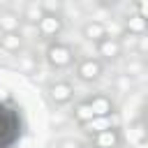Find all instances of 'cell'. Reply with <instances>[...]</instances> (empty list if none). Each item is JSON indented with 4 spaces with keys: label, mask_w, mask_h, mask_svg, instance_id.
<instances>
[{
    "label": "cell",
    "mask_w": 148,
    "mask_h": 148,
    "mask_svg": "<svg viewBox=\"0 0 148 148\" xmlns=\"http://www.w3.org/2000/svg\"><path fill=\"white\" fill-rule=\"evenodd\" d=\"M116 123H118L116 116H99V118H92L90 123H86V130L99 134V132H109V130H113Z\"/></svg>",
    "instance_id": "6da1fadb"
},
{
    "label": "cell",
    "mask_w": 148,
    "mask_h": 148,
    "mask_svg": "<svg viewBox=\"0 0 148 148\" xmlns=\"http://www.w3.org/2000/svg\"><path fill=\"white\" fill-rule=\"evenodd\" d=\"M69 58H72V53H69V49H65V46H51L49 49V60L53 62V65H67L69 62Z\"/></svg>",
    "instance_id": "7a4b0ae2"
},
{
    "label": "cell",
    "mask_w": 148,
    "mask_h": 148,
    "mask_svg": "<svg viewBox=\"0 0 148 148\" xmlns=\"http://www.w3.org/2000/svg\"><path fill=\"white\" fill-rule=\"evenodd\" d=\"M39 28H42V32L44 35H56L58 30H60V18H56V16H42V21H39Z\"/></svg>",
    "instance_id": "3957f363"
},
{
    "label": "cell",
    "mask_w": 148,
    "mask_h": 148,
    "mask_svg": "<svg viewBox=\"0 0 148 148\" xmlns=\"http://www.w3.org/2000/svg\"><path fill=\"white\" fill-rule=\"evenodd\" d=\"M79 74H81L83 79H88V81H90V79H97V76H99V65H97L95 60H86V62L79 67Z\"/></svg>",
    "instance_id": "277c9868"
},
{
    "label": "cell",
    "mask_w": 148,
    "mask_h": 148,
    "mask_svg": "<svg viewBox=\"0 0 148 148\" xmlns=\"http://www.w3.org/2000/svg\"><path fill=\"white\" fill-rule=\"evenodd\" d=\"M69 95H72V88H69L67 83H56V86L51 88V97H53L56 102H65V99H69Z\"/></svg>",
    "instance_id": "5b68a950"
},
{
    "label": "cell",
    "mask_w": 148,
    "mask_h": 148,
    "mask_svg": "<svg viewBox=\"0 0 148 148\" xmlns=\"http://www.w3.org/2000/svg\"><path fill=\"white\" fill-rule=\"evenodd\" d=\"M116 141H118V136H116L113 130H109V132H99V134H97V148H113Z\"/></svg>",
    "instance_id": "8992f818"
},
{
    "label": "cell",
    "mask_w": 148,
    "mask_h": 148,
    "mask_svg": "<svg viewBox=\"0 0 148 148\" xmlns=\"http://www.w3.org/2000/svg\"><path fill=\"white\" fill-rule=\"evenodd\" d=\"M90 106H92V111H95L97 118H99V116H109V111H111V104H109L106 97H97V99H92Z\"/></svg>",
    "instance_id": "52a82bcc"
},
{
    "label": "cell",
    "mask_w": 148,
    "mask_h": 148,
    "mask_svg": "<svg viewBox=\"0 0 148 148\" xmlns=\"http://www.w3.org/2000/svg\"><path fill=\"white\" fill-rule=\"evenodd\" d=\"M76 118L86 125V123H90V120H92V118H97V116H95V111H92V106H90V104H79V106H76Z\"/></svg>",
    "instance_id": "ba28073f"
},
{
    "label": "cell",
    "mask_w": 148,
    "mask_h": 148,
    "mask_svg": "<svg viewBox=\"0 0 148 148\" xmlns=\"http://www.w3.org/2000/svg\"><path fill=\"white\" fill-rule=\"evenodd\" d=\"M127 28H130L132 32H143V30L148 28V21L136 14V16H130V18H127Z\"/></svg>",
    "instance_id": "9c48e42d"
},
{
    "label": "cell",
    "mask_w": 148,
    "mask_h": 148,
    "mask_svg": "<svg viewBox=\"0 0 148 148\" xmlns=\"http://www.w3.org/2000/svg\"><path fill=\"white\" fill-rule=\"evenodd\" d=\"M99 51H102V56H106V58H116V56L120 53V46H118L113 39H106V42L99 44Z\"/></svg>",
    "instance_id": "30bf717a"
},
{
    "label": "cell",
    "mask_w": 148,
    "mask_h": 148,
    "mask_svg": "<svg viewBox=\"0 0 148 148\" xmlns=\"http://www.w3.org/2000/svg\"><path fill=\"white\" fill-rule=\"evenodd\" d=\"M2 46H5V49H9V51H14V49H18V46H21V37H18V35H14V32H7V35L2 37Z\"/></svg>",
    "instance_id": "8fae6325"
},
{
    "label": "cell",
    "mask_w": 148,
    "mask_h": 148,
    "mask_svg": "<svg viewBox=\"0 0 148 148\" xmlns=\"http://www.w3.org/2000/svg\"><path fill=\"white\" fill-rule=\"evenodd\" d=\"M104 35V28L99 25V23H88L86 25V37H90V39H99Z\"/></svg>",
    "instance_id": "7c38bea8"
},
{
    "label": "cell",
    "mask_w": 148,
    "mask_h": 148,
    "mask_svg": "<svg viewBox=\"0 0 148 148\" xmlns=\"http://www.w3.org/2000/svg\"><path fill=\"white\" fill-rule=\"evenodd\" d=\"M0 23H2V28H5V30H9V32H12V30L18 25V18H16V16H12V14H7Z\"/></svg>",
    "instance_id": "4fadbf2b"
},
{
    "label": "cell",
    "mask_w": 148,
    "mask_h": 148,
    "mask_svg": "<svg viewBox=\"0 0 148 148\" xmlns=\"http://www.w3.org/2000/svg\"><path fill=\"white\" fill-rule=\"evenodd\" d=\"M139 16H143V18L148 21V0H143V2H139Z\"/></svg>",
    "instance_id": "5bb4252c"
},
{
    "label": "cell",
    "mask_w": 148,
    "mask_h": 148,
    "mask_svg": "<svg viewBox=\"0 0 148 148\" xmlns=\"http://www.w3.org/2000/svg\"><path fill=\"white\" fill-rule=\"evenodd\" d=\"M141 49H148V39H143V42H141Z\"/></svg>",
    "instance_id": "9a60e30c"
},
{
    "label": "cell",
    "mask_w": 148,
    "mask_h": 148,
    "mask_svg": "<svg viewBox=\"0 0 148 148\" xmlns=\"http://www.w3.org/2000/svg\"><path fill=\"white\" fill-rule=\"evenodd\" d=\"M62 148H76L74 143H62Z\"/></svg>",
    "instance_id": "2e32d148"
}]
</instances>
